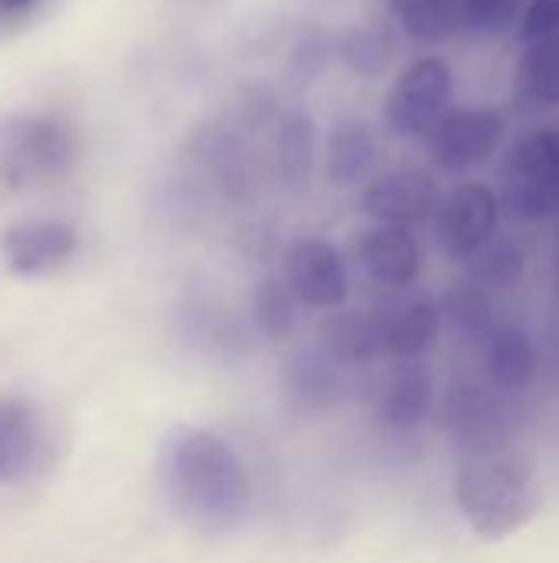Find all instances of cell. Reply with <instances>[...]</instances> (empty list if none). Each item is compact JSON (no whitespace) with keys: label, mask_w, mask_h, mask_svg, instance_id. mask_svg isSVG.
Listing matches in <instances>:
<instances>
[{"label":"cell","mask_w":559,"mask_h":563,"mask_svg":"<svg viewBox=\"0 0 559 563\" xmlns=\"http://www.w3.org/2000/svg\"><path fill=\"white\" fill-rule=\"evenodd\" d=\"M161 482L175 511L208 534L237 531L254 505L241 455L204 429H178L165 442Z\"/></svg>","instance_id":"1"},{"label":"cell","mask_w":559,"mask_h":563,"mask_svg":"<svg viewBox=\"0 0 559 563\" xmlns=\"http://www.w3.org/2000/svg\"><path fill=\"white\" fill-rule=\"evenodd\" d=\"M451 495L468 528L484 541H507L511 534H521L544 508L537 468L511 449L465 455L455 472Z\"/></svg>","instance_id":"2"},{"label":"cell","mask_w":559,"mask_h":563,"mask_svg":"<svg viewBox=\"0 0 559 563\" xmlns=\"http://www.w3.org/2000/svg\"><path fill=\"white\" fill-rule=\"evenodd\" d=\"M79 158L69 122L49 112L0 115V185L13 191L49 188L63 181Z\"/></svg>","instance_id":"3"},{"label":"cell","mask_w":559,"mask_h":563,"mask_svg":"<svg viewBox=\"0 0 559 563\" xmlns=\"http://www.w3.org/2000/svg\"><path fill=\"white\" fill-rule=\"evenodd\" d=\"M501 214L537 224L559 214V129H537L514 142L497 172Z\"/></svg>","instance_id":"4"},{"label":"cell","mask_w":559,"mask_h":563,"mask_svg":"<svg viewBox=\"0 0 559 563\" xmlns=\"http://www.w3.org/2000/svg\"><path fill=\"white\" fill-rule=\"evenodd\" d=\"M455 96V73L441 56L412 59L389 89L385 125L399 139H425L448 112Z\"/></svg>","instance_id":"5"},{"label":"cell","mask_w":559,"mask_h":563,"mask_svg":"<svg viewBox=\"0 0 559 563\" xmlns=\"http://www.w3.org/2000/svg\"><path fill=\"white\" fill-rule=\"evenodd\" d=\"M501 201L484 181H461L435 205L432 228L441 254L455 264H468L491 238H497Z\"/></svg>","instance_id":"6"},{"label":"cell","mask_w":559,"mask_h":563,"mask_svg":"<svg viewBox=\"0 0 559 563\" xmlns=\"http://www.w3.org/2000/svg\"><path fill=\"white\" fill-rule=\"evenodd\" d=\"M441 429L465 455L507 449L511 409L504 393L488 383H455L441 399Z\"/></svg>","instance_id":"7"},{"label":"cell","mask_w":559,"mask_h":563,"mask_svg":"<svg viewBox=\"0 0 559 563\" xmlns=\"http://www.w3.org/2000/svg\"><path fill=\"white\" fill-rule=\"evenodd\" d=\"M504 132L507 115L501 109H448L425 135V145L435 168L465 175L497 152Z\"/></svg>","instance_id":"8"},{"label":"cell","mask_w":559,"mask_h":563,"mask_svg":"<svg viewBox=\"0 0 559 563\" xmlns=\"http://www.w3.org/2000/svg\"><path fill=\"white\" fill-rule=\"evenodd\" d=\"M283 280L303 307L333 310L349 297V271L336 244L323 238H300L287 247Z\"/></svg>","instance_id":"9"},{"label":"cell","mask_w":559,"mask_h":563,"mask_svg":"<svg viewBox=\"0 0 559 563\" xmlns=\"http://www.w3.org/2000/svg\"><path fill=\"white\" fill-rule=\"evenodd\" d=\"M471 346L478 353L481 379L488 386H494L497 393L514 396V393H524L534 386L540 356H537L534 336L521 323L501 317L481 336H474Z\"/></svg>","instance_id":"10"},{"label":"cell","mask_w":559,"mask_h":563,"mask_svg":"<svg viewBox=\"0 0 559 563\" xmlns=\"http://www.w3.org/2000/svg\"><path fill=\"white\" fill-rule=\"evenodd\" d=\"M379 356L392 363H409L428 356L441 340V310L432 297H399L372 310Z\"/></svg>","instance_id":"11"},{"label":"cell","mask_w":559,"mask_h":563,"mask_svg":"<svg viewBox=\"0 0 559 563\" xmlns=\"http://www.w3.org/2000/svg\"><path fill=\"white\" fill-rule=\"evenodd\" d=\"M441 188L432 172L425 168H395L372 178L362 191V211L379 224L415 228L432 221Z\"/></svg>","instance_id":"12"},{"label":"cell","mask_w":559,"mask_h":563,"mask_svg":"<svg viewBox=\"0 0 559 563\" xmlns=\"http://www.w3.org/2000/svg\"><path fill=\"white\" fill-rule=\"evenodd\" d=\"M79 251V234L66 221H16L0 238L3 264L20 277H46L69 264V257Z\"/></svg>","instance_id":"13"},{"label":"cell","mask_w":559,"mask_h":563,"mask_svg":"<svg viewBox=\"0 0 559 563\" xmlns=\"http://www.w3.org/2000/svg\"><path fill=\"white\" fill-rule=\"evenodd\" d=\"M372 409H376L379 426H385L392 432L422 429L428 422V416L435 412V379H432V373L418 360L392 363L376 383Z\"/></svg>","instance_id":"14"},{"label":"cell","mask_w":559,"mask_h":563,"mask_svg":"<svg viewBox=\"0 0 559 563\" xmlns=\"http://www.w3.org/2000/svg\"><path fill=\"white\" fill-rule=\"evenodd\" d=\"M356 254L366 277L389 290L412 287L425 264L418 238L409 228H395V224H376L362 231L356 241Z\"/></svg>","instance_id":"15"},{"label":"cell","mask_w":559,"mask_h":563,"mask_svg":"<svg viewBox=\"0 0 559 563\" xmlns=\"http://www.w3.org/2000/svg\"><path fill=\"white\" fill-rule=\"evenodd\" d=\"M46 426L40 409L20 396H0V485H13L40 465Z\"/></svg>","instance_id":"16"},{"label":"cell","mask_w":559,"mask_h":563,"mask_svg":"<svg viewBox=\"0 0 559 563\" xmlns=\"http://www.w3.org/2000/svg\"><path fill=\"white\" fill-rule=\"evenodd\" d=\"M283 399L297 412H326L343 396V366L323 350H297L280 373Z\"/></svg>","instance_id":"17"},{"label":"cell","mask_w":559,"mask_h":563,"mask_svg":"<svg viewBox=\"0 0 559 563\" xmlns=\"http://www.w3.org/2000/svg\"><path fill=\"white\" fill-rule=\"evenodd\" d=\"M379 155L376 135L369 129V122L362 119H343L333 125L329 139H326V178L336 188H349L366 181V175L372 172Z\"/></svg>","instance_id":"18"},{"label":"cell","mask_w":559,"mask_h":563,"mask_svg":"<svg viewBox=\"0 0 559 563\" xmlns=\"http://www.w3.org/2000/svg\"><path fill=\"white\" fill-rule=\"evenodd\" d=\"M316 172V125L306 112L290 109L277 122V175L290 191H306Z\"/></svg>","instance_id":"19"},{"label":"cell","mask_w":559,"mask_h":563,"mask_svg":"<svg viewBox=\"0 0 559 563\" xmlns=\"http://www.w3.org/2000/svg\"><path fill=\"white\" fill-rule=\"evenodd\" d=\"M323 353L339 366H372L379 363V336L372 310H343L323 323Z\"/></svg>","instance_id":"20"},{"label":"cell","mask_w":559,"mask_h":563,"mask_svg":"<svg viewBox=\"0 0 559 563\" xmlns=\"http://www.w3.org/2000/svg\"><path fill=\"white\" fill-rule=\"evenodd\" d=\"M527 274V251L514 238H491L471 261H468V280L484 287L488 294H507L514 290Z\"/></svg>","instance_id":"21"},{"label":"cell","mask_w":559,"mask_h":563,"mask_svg":"<svg viewBox=\"0 0 559 563\" xmlns=\"http://www.w3.org/2000/svg\"><path fill=\"white\" fill-rule=\"evenodd\" d=\"M494 300H497L494 294H488L484 287L471 284L468 277H461L458 284H451V287L445 290V297H441V303H438L441 323L455 327V333L465 336V340L471 343V340L481 336L494 320H501Z\"/></svg>","instance_id":"22"},{"label":"cell","mask_w":559,"mask_h":563,"mask_svg":"<svg viewBox=\"0 0 559 563\" xmlns=\"http://www.w3.org/2000/svg\"><path fill=\"white\" fill-rule=\"evenodd\" d=\"M300 323V300L283 277H264L254 290V327L264 340L283 343Z\"/></svg>","instance_id":"23"},{"label":"cell","mask_w":559,"mask_h":563,"mask_svg":"<svg viewBox=\"0 0 559 563\" xmlns=\"http://www.w3.org/2000/svg\"><path fill=\"white\" fill-rule=\"evenodd\" d=\"M517 92L540 106L559 102V33L530 40L517 66Z\"/></svg>","instance_id":"24"},{"label":"cell","mask_w":559,"mask_h":563,"mask_svg":"<svg viewBox=\"0 0 559 563\" xmlns=\"http://www.w3.org/2000/svg\"><path fill=\"white\" fill-rule=\"evenodd\" d=\"M415 43H441L458 30V0H385Z\"/></svg>","instance_id":"25"},{"label":"cell","mask_w":559,"mask_h":563,"mask_svg":"<svg viewBox=\"0 0 559 563\" xmlns=\"http://www.w3.org/2000/svg\"><path fill=\"white\" fill-rule=\"evenodd\" d=\"M333 49L362 79H379L392 63V36L382 26H353L333 43Z\"/></svg>","instance_id":"26"},{"label":"cell","mask_w":559,"mask_h":563,"mask_svg":"<svg viewBox=\"0 0 559 563\" xmlns=\"http://www.w3.org/2000/svg\"><path fill=\"white\" fill-rule=\"evenodd\" d=\"M198 158L204 172L224 195H241L247 172H244V148L227 132H208L198 139Z\"/></svg>","instance_id":"27"},{"label":"cell","mask_w":559,"mask_h":563,"mask_svg":"<svg viewBox=\"0 0 559 563\" xmlns=\"http://www.w3.org/2000/svg\"><path fill=\"white\" fill-rule=\"evenodd\" d=\"M521 10L524 0H458V26L481 36H497L517 23Z\"/></svg>","instance_id":"28"},{"label":"cell","mask_w":559,"mask_h":563,"mask_svg":"<svg viewBox=\"0 0 559 563\" xmlns=\"http://www.w3.org/2000/svg\"><path fill=\"white\" fill-rule=\"evenodd\" d=\"M333 53V43L316 33V30H306L297 43H293V53H290V73L303 82L316 79L323 69H326V59Z\"/></svg>","instance_id":"29"},{"label":"cell","mask_w":559,"mask_h":563,"mask_svg":"<svg viewBox=\"0 0 559 563\" xmlns=\"http://www.w3.org/2000/svg\"><path fill=\"white\" fill-rule=\"evenodd\" d=\"M53 0H0V40L16 36L30 23H36Z\"/></svg>","instance_id":"30"},{"label":"cell","mask_w":559,"mask_h":563,"mask_svg":"<svg viewBox=\"0 0 559 563\" xmlns=\"http://www.w3.org/2000/svg\"><path fill=\"white\" fill-rule=\"evenodd\" d=\"M550 33H559V0H530L521 16V36L540 40Z\"/></svg>","instance_id":"31"},{"label":"cell","mask_w":559,"mask_h":563,"mask_svg":"<svg viewBox=\"0 0 559 563\" xmlns=\"http://www.w3.org/2000/svg\"><path fill=\"white\" fill-rule=\"evenodd\" d=\"M554 287H557V297H559V244H557V264H554Z\"/></svg>","instance_id":"32"}]
</instances>
